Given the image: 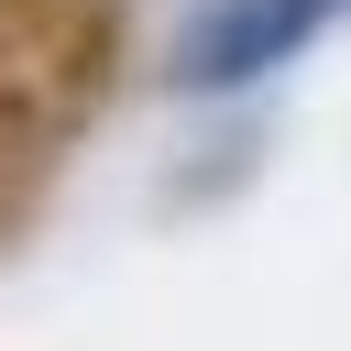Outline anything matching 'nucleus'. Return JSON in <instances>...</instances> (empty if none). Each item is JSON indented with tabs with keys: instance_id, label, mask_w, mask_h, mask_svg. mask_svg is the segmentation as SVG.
Masks as SVG:
<instances>
[{
	"instance_id": "1",
	"label": "nucleus",
	"mask_w": 351,
	"mask_h": 351,
	"mask_svg": "<svg viewBox=\"0 0 351 351\" xmlns=\"http://www.w3.org/2000/svg\"><path fill=\"white\" fill-rule=\"evenodd\" d=\"M307 11H318V0H219L208 22H186V44H176V77H186V88H230V77L274 66V55L307 33Z\"/></svg>"
}]
</instances>
